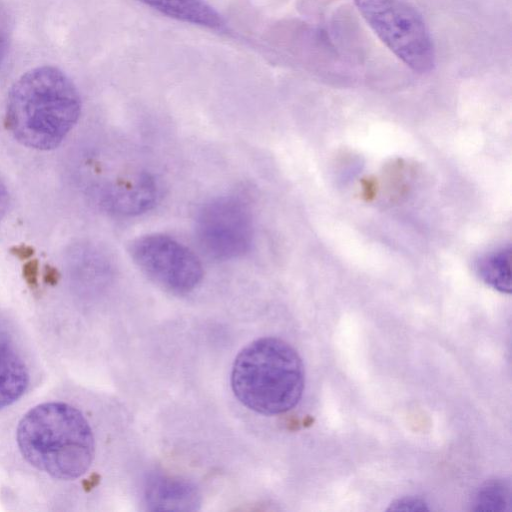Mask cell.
Listing matches in <instances>:
<instances>
[{"instance_id": "6da1fadb", "label": "cell", "mask_w": 512, "mask_h": 512, "mask_svg": "<svg viewBox=\"0 0 512 512\" xmlns=\"http://www.w3.org/2000/svg\"><path fill=\"white\" fill-rule=\"evenodd\" d=\"M81 107L77 87L61 69L37 66L23 73L11 86L4 124L21 145L52 150L76 125Z\"/></svg>"}, {"instance_id": "7a4b0ae2", "label": "cell", "mask_w": 512, "mask_h": 512, "mask_svg": "<svg viewBox=\"0 0 512 512\" xmlns=\"http://www.w3.org/2000/svg\"><path fill=\"white\" fill-rule=\"evenodd\" d=\"M231 387L237 399L263 415L294 408L304 389V367L295 349L275 337L257 339L235 358Z\"/></svg>"}, {"instance_id": "3957f363", "label": "cell", "mask_w": 512, "mask_h": 512, "mask_svg": "<svg viewBox=\"0 0 512 512\" xmlns=\"http://www.w3.org/2000/svg\"><path fill=\"white\" fill-rule=\"evenodd\" d=\"M51 373L24 318L0 307V435Z\"/></svg>"}, {"instance_id": "277c9868", "label": "cell", "mask_w": 512, "mask_h": 512, "mask_svg": "<svg viewBox=\"0 0 512 512\" xmlns=\"http://www.w3.org/2000/svg\"><path fill=\"white\" fill-rule=\"evenodd\" d=\"M384 45L407 67L426 74L435 66V49L422 16L402 0H353Z\"/></svg>"}, {"instance_id": "5b68a950", "label": "cell", "mask_w": 512, "mask_h": 512, "mask_svg": "<svg viewBox=\"0 0 512 512\" xmlns=\"http://www.w3.org/2000/svg\"><path fill=\"white\" fill-rule=\"evenodd\" d=\"M195 231L201 248L211 258H240L250 251L254 240L250 207L237 195L212 198L197 210Z\"/></svg>"}, {"instance_id": "8992f818", "label": "cell", "mask_w": 512, "mask_h": 512, "mask_svg": "<svg viewBox=\"0 0 512 512\" xmlns=\"http://www.w3.org/2000/svg\"><path fill=\"white\" fill-rule=\"evenodd\" d=\"M134 263L164 289L186 294L203 278L199 257L184 243L163 233H149L134 239L129 246Z\"/></svg>"}, {"instance_id": "52a82bcc", "label": "cell", "mask_w": 512, "mask_h": 512, "mask_svg": "<svg viewBox=\"0 0 512 512\" xmlns=\"http://www.w3.org/2000/svg\"><path fill=\"white\" fill-rule=\"evenodd\" d=\"M161 197V185L151 173L141 171L118 180L106 192L104 203L111 212L133 217L151 210Z\"/></svg>"}, {"instance_id": "ba28073f", "label": "cell", "mask_w": 512, "mask_h": 512, "mask_svg": "<svg viewBox=\"0 0 512 512\" xmlns=\"http://www.w3.org/2000/svg\"><path fill=\"white\" fill-rule=\"evenodd\" d=\"M172 19L220 30L225 27L222 15L205 0H137Z\"/></svg>"}, {"instance_id": "9c48e42d", "label": "cell", "mask_w": 512, "mask_h": 512, "mask_svg": "<svg viewBox=\"0 0 512 512\" xmlns=\"http://www.w3.org/2000/svg\"><path fill=\"white\" fill-rule=\"evenodd\" d=\"M146 498L154 510H189L196 504V491L183 480L153 477L147 484Z\"/></svg>"}, {"instance_id": "30bf717a", "label": "cell", "mask_w": 512, "mask_h": 512, "mask_svg": "<svg viewBox=\"0 0 512 512\" xmlns=\"http://www.w3.org/2000/svg\"><path fill=\"white\" fill-rule=\"evenodd\" d=\"M479 275L483 280L501 292L511 291V252L501 250L486 256L477 265Z\"/></svg>"}, {"instance_id": "8fae6325", "label": "cell", "mask_w": 512, "mask_h": 512, "mask_svg": "<svg viewBox=\"0 0 512 512\" xmlns=\"http://www.w3.org/2000/svg\"><path fill=\"white\" fill-rule=\"evenodd\" d=\"M11 31L10 17L4 5L0 2V68L8 52Z\"/></svg>"}, {"instance_id": "7c38bea8", "label": "cell", "mask_w": 512, "mask_h": 512, "mask_svg": "<svg viewBox=\"0 0 512 512\" xmlns=\"http://www.w3.org/2000/svg\"><path fill=\"white\" fill-rule=\"evenodd\" d=\"M23 277L30 289L34 291L39 285V264L36 259L28 260L23 266Z\"/></svg>"}, {"instance_id": "4fadbf2b", "label": "cell", "mask_w": 512, "mask_h": 512, "mask_svg": "<svg viewBox=\"0 0 512 512\" xmlns=\"http://www.w3.org/2000/svg\"><path fill=\"white\" fill-rule=\"evenodd\" d=\"M9 206L10 194L4 182L0 179V222L6 216Z\"/></svg>"}, {"instance_id": "5bb4252c", "label": "cell", "mask_w": 512, "mask_h": 512, "mask_svg": "<svg viewBox=\"0 0 512 512\" xmlns=\"http://www.w3.org/2000/svg\"><path fill=\"white\" fill-rule=\"evenodd\" d=\"M60 277L59 271L55 267L48 265L44 269L42 280L45 285L53 287L59 283Z\"/></svg>"}, {"instance_id": "9a60e30c", "label": "cell", "mask_w": 512, "mask_h": 512, "mask_svg": "<svg viewBox=\"0 0 512 512\" xmlns=\"http://www.w3.org/2000/svg\"><path fill=\"white\" fill-rule=\"evenodd\" d=\"M10 252L22 260L29 259L34 254L33 248L24 244L12 247Z\"/></svg>"}]
</instances>
